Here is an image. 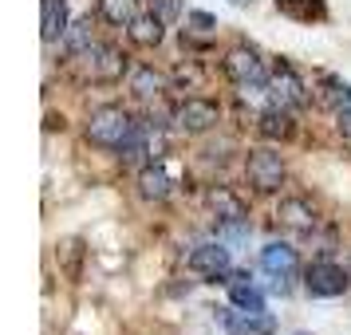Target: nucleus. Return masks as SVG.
I'll return each instance as SVG.
<instances>
[{
	"instance_id": "f8f14e48",
	"label": "nucleus",
	"mask_w": 351,
	"mask_h": 335,
	"mask_svg": "<svg viewBox=\"0 0 351 335\" xmlns=\"http://www.w3.org/2000/svg\"><path fill=\"white\" fill-rule=\"evenodd\" d=\"M276 217H280V225L285 229H292V233H312L316 229V209L308 206L304 197H285L280 201V209H276Z\"/></svg>"
},
{
	"instance_id": "aec40b11",
	"label": "nucleus",
	"mask_w": 351,
	"mask_h": 335,
	"mask_svg": "<svg viewBox=\"0 0 351 335\" xmlns=\"http://www.w3.org/2000/svg\"><path fill=\"white\" fill-rule=\"evenodd\" d=\"M138 16V0H99V20L111 28H130Z\"/></svg>"
},
{
	"instance_id": "0eeeda50",
	"label": "nucleus",
	"mask_w": 351,
	"mask_h": 335,
	"mask_svg": "<svg viewBox=\"0 0 351 335\" xmlns=\"http://www.w3.org/2000/svg\"><path fill=\"white\" fill-rule=\"evenodd\" d=\"M304 288H308V296H343L348 292V272L343 264H335V260H312L308 269H304Z\"/></svg>"
},
{
	"instance_id": "4be33fe9",
	"label": "nucleus",
	"mask_w": 351,
	"mask_h": 335,
	"mask_svg": "<svg viewBox=\"0 0 351 335\" xmlns=\"http://www.w3.org/2000/svg\"><path fill=\"white\" fill-rule=\"evenodd\" d=\"M276 8H280V12H288V16H296V20L324 16V8H319V4H312V0H276Z\"/></svg>"
},
{
	"instance_id": "6e6552de",
	"label": "nucleus",
	"mask_w": 351,
	"mask_h": 335,
	"mask_svg": "<svg viewBox=\"0 0 351 335\" xmlns=\"http://www.w3.org/2000/svg\"><path fill=\"white\" fill-rule=\"evenodd\" d=\"M261 269L276 280V292H288V280H292V276H296V269H300L296 249H292V245H285V240H269V245L261 249Z\"/></svg>"
},
{
	"instance_id": "9b49d317",
	"label": "nucleus",
	"mask_w": 351,
	"mask_h": 335,
	"mask_svg": "<svg viewBox=\"0 0 351 335\" xmlns=\"http://www.w3.org/2000/svg\"><path fill=\"white\" fill-rule=\"evenodd\" d=\"M206 206L217 213V221H249V206H245L229 186H213V190L206 193Z\"/></svg>"
},
{
	"instance_id": "ddd939ff",
	"label": "nucleus",
	"mask_w": 351,
	"mask_h": 335,
	"mask_svg": "<svg viewBox=\"0 0 351 335\" xmlns=\"http://www.w3.org/2000/svg\"><path fill=\"white\" fill-rule=\"evenodd\" d=\"M170 174H166V166L162 162H146L143 170H138V193H143L146 201H166L170 197Z\"/></svg>"
},
{
	"instance_id": "b1692460",
	"label": "nucleus",
	"mask_w": 351,
	"mask_h": 335,
	"mask_svg": "<svg viewBox=\"0 0 351 335\" xmlns=\"http://www.w3.org/2000/svg\"><path fill=\"white\" fill-rule=\"evenodd\" d=\"M186 20H190L197 32H213V28H217V20L209 16V12H186Z\"/></svg>"
},
{
	"instance_id": "412c9836",
	"label": "nucleus",
	"mask_w": 351,
	"mask_h": 335,
	"mask_svg": "<svg viewBox=\"0 0 351 335\" xmlns=\"http://www.w3.org/2000/svg\"><path fill=\"white\" fill-rule=\"evenodd\" d=\"M249 233H253L249 221H217V240H225L229 249H233V245H245Z\"/></svg>"
},
{
	"instance_id": "5701e85b",
	"label": "nucleus",
	"mask_w": 351,
	"mask_h": 335,
	"mask_svg": "<svg viewBox=\"0 0 351 335\" xmlns=\"http://www.w3.org/2000/svg\"><path fill=\"white\" fill-rule=\"evenodd\" d=\"M150 12H158V16L170 24V20L182 16V4H178V0H150Z\"/></svg>"
},
{
	"instance_id": "2eb2a0df",
	"label": "nucleus",
	"mask_w": 351,
	"mask_h": 335,
	"mask_svg": "<svg viewBox=\"0 0 351 335\" xmlns=\"http://www.w3.org/2000/svg\"><path fill=\"white\" fill-rule=\"evenodd\" d=\"M130 44H138V48H158L162 40H166V20L158 12H146V16H134V24L127 28Z\"/></svg>"
},
{
	"instance_id": "f257e3e1",
	"label": "nucleus",
	"mask_w": 351,
	"mask_h": 335,
	"mask_svg": "<svg viewBox=\"0 0 351 335\" xmlns=\"http://www.w3.org/2000/svg\"><path fill=\"white\" fill-rule=\"evenodd\" d=\"M71 67L83 83H119L127 75V55L111 44H87L71 55Z\"/></svg>"
},
{
	"instance_id": "1a4fd4ad",
	"label": "nucleus",
	"mask_w": 351,
	"mask_h": 335,
	"mask_svg": "<svg viewBox=\"0 0 351 335\" xmlns=\"http://www.w3.org/2000/svg\"><path fill=\"white\" fill-rule=\"evenodd\" d=\"M186 269L206 276V280H225L229 276V245L225 240H213V245H197L190 256H186Z\"/></svg>"
},
{
	"instance_id": "39448f33",
	"label": "nucleus",
	"mask_w": 351,
	"mask_h": 335,
	"mask_svg": "<svg viewBox=\"0 0 351 335\" xmlns=\"http://www.w3.org/2000/svg\"><path fill=\"white\" fill-rule=\"evenodd\" d=\"M170 119H174V127L182 134H206V130H213L221 123V107L213 99H182L170 111Z\"/></svg>"
},
{
	"instance_id": "f3484780",
	"label": "nucleus",
	"mask_w": 351,
	"mask_h": 335,
	"mask_svg": "<svg viewBox=\"0 0 351 335\" xmlns=\"http://www.w3.org/2000/svg\"><path fill=\"white\" fill-rule=\"evenodd\" d=\"M162 91H166V75L162 71H154L150 64H138L134 71H130V95L134 99H162Z\"/></svg>"
},
{
	"instance_id": "7ed1b4c3",
	"label": "nucleus",
	"mask_w": 351,
	"mask_h": 335,
	"mask_svg": "<svg viewBox=\"0 0 351 335\" xmlns=\"http://www.w3.org/2000/svg\"><path fill=\"white\" fill-rule=\"evenodd\" d=\"M221 71L241 87V95H249V91H269V75L272 71L265 67V60H261L253 48H229L225 51Z\"/></svg>"
},
{
	"instance_id": "6ab92c4d",
	"label": "nucleus",
	"mask_w": 351,
	"mask_h": 335,
	"mask_svg": "<svg viewBox=\"0 0 351 335\" xmlns=\"http://www.w3.org/2000/svg\"><path fill=\"white\" fill-rule=\"evenodd\" d=\"M225 284H229V300H233V308H245V312H265V296H261V288H256L245 272L229 276Z\"/></svg>"
},
{
	"instance_id": "423d86ee",
	"label": "nucleus",
	"mask_w": 351,
	"mask_h": 335,
	"mask_svg": "<svg viewBox=\"0 0 351 335\" xmlns=\"http://www.w3.org/2000/svg\"><path fill=\"white\" fill-rule=\"evenodd\" d=\"M269 95L280 103V107H288V111H304L308 107V91H304V79L292 71V64L288 60H276L272 64V75H269Z\"/></svg>"
},
{
	"instance_id": "9d476101",
	"label": "nucleus",
	"mask_w": 351,
	"mask_h": 335,
	"mask_svg": "<svg viewBox=\"0 0 351 335\" xmlns=\"http://www.w3.org/2000/svg\"><path fill=\"white\" fill-rule=\"evenodd\" d=\"M221 323L229 335H272L269 312H245V308H225Z\"/></svg>"
},
{
	"instance_id": "20e7f679",
	"label": "nucleus",
	"mask_w": 351,
	"mask_h": 335,
	"mask_svg": "<svg viewBox=\"0 0 351 335\" xmlns=\"http://www.w3.org/2000/svg\"><path fill=\"white\" fill-rule=\"evenodd\" d=\"M245 177L256 193H276L285 186V158L272 150V146H261V150H249L245 158Z\"/></svg>"
},
{
	"instance_id": "a211bd4d",
	"label": "nucleus",
	"mask_w": 351,
	"mask_h": 335,
	"mask_svg": "<svg viewBox=\"0 0 351 335\" xmlns=\"http://www.w3.org/2000/svg\"><path fill=\"white\" fill-rule=\"evenodd\" d=\"M83 256H87V249H83L80 237H67L56 245V264H60V272H64V280H80L83 276Z\"/></svg>"
},
{
	"instance_id": "f03ea898",
	"label": "nucleus",
	"mask_w": 351,
	"mask_h": 335,
	"mask_svg": "<svg viewBox=\"0 0 351 335\" xmlns=\"http://www.w3.org/2000/svg\"><path fill=\"white\" fill-rule=\"evenodd\" d=\"M138 130V123L130 119L127 107H99V111H91V119H87V127H83V134H87V142L99 146V150H123V142H127L130 134Z\"/></svg>"
},
{
	"instance_id": "393cba45",
	"label": "nucleus",
	"mask_w": 351,
	"mask_h": 335,
	"mask_svg": "<svg viewBox=\"0 0 351 335\" xmlns=\"http://www.w3.org/2000/svg\"><path fill=\"white\" fill-rule=\"evenodd\" d=\"M335 127H339V134L351 142V111H335Z\"/></svg>"
},
{
	"instance_id": "a878e982",
	"label": "nucleus",
	"mask_w": 351,
	"mask_h": 335,
	"mask_svg": "<svg viewBox=\"0 0 351 335\" xmlns=\"http://www.w3.org/2000/svg\"><path fill=\"white\" fill-rule=\"evenodd\" d=\"M233 4H249V0H233Z\"/></svg>"
},
{
	"instance_id": "4468645a",
	"label": "nucleus",
	"mask_w": 351,
	"mask_h": 335,
	"mask_svg": "<svg viewBox=\"0 0 351 335\" xmlns=\"http://www.w3.org/2000/svg\"><path fill=\"white\" fill-rule=\"evenodd\" d=\"M256 130L269 138V142H285V138H292V130H296V123H292V111L288 107H280V103H272L269 111H261V119H256Z\"/></svg>"
},
{
	"instance_id": "dca6fc26",
	"label": "nucleus",
	"mask_w": 351,
	"mask_h": 335,
	"mask_svg": "<svg viewBox=\"0 0 351 335\" xmlns=\"http://www.w3.org/2000/svg\"><path fill=\"white\" fill-rule=\"evenodd\" d=\"M40 28H44V40L56 44L67 36V0H40Z\"/></svg>"
}]
</instances>
